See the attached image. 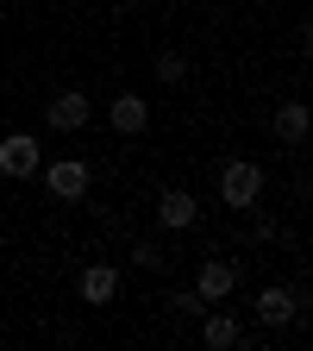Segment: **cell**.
<instances>
[{
	"label": "cell",
	"mask_w": 313,
	"mask_h": 351,
	"mask_svg": "<svg viewBox=\"0 0 313 351\" xmlns=\"http://www.w3.org/2000/svg\"><path fill=\"white\" fill-rule=\"evenodd\" d=\"M257 195H263V169L251 163V157H232L226 169H219V201H226V207H257Z\"/></svg>",
	"instance_id": "cell-1"
},
{
	"label": "cell",
	"mask_w": 313,
	"mask_h": 351,
	"mask_svg": "<svg viewBox=\"0 0 313 351\" xmlns=\"http://www.w3.org/2000/svg\"><path fill=\"white\" fill-rule=\"evenodd\" d=\"M44 189H51L57 201H82V195H88V163H82V157L44 163Z\"/></svg>",
	"instance_id": "cell-2"
},
{
	"label": "cell",
	"mask_w": 313,
	"mask_h": 351,
	"mask_svg": "<svg viewBox=\"0 0 313 351\" xmlns=\"http://www.w3.org/2000/svg\"><path fill=\"white\" fill-rule=\"evenodd\" d=\"M0 176H38V138L32 132H7V138H0Z\"/></svg>",
	"instance_id": "cell-3"
},
{
	"label": "cell",
	"mask_w": 313,
	"mask_h": 351,
	"mask_svg": "<svg viewBox=\"0 0 313 351\" xmlns=\"http://www.w3.org/2000/svg\"><path fill=\"white\" fill-rule=\"evenodd\" d=\"M157 219H163L169 232H188L195 219H201V201H195L188 189H163V195H157Z\"/></svg>",
	"instance_id": "cell-4"
},
{
	"label": "cell",
	"mask_w": 313,
	"mask_h": 351,
	"mask_svg": "<svg viewBox=\"0 0 313 351\" xmlns=\"http://www.w3.org/2000/svg\"><path fill=\"white\" fill-rule=\"evenodd\" d=\"M88 113H95V107H88V95H82V88H63V95L44 107V119H51L57 132H82V125H88Z\"/></svg>",
	"instance_id": "cell-5"
},
{
	"label": "cell",
	"mask_w": 313,
	"mask_h": 351,
	"mask_svg": "<svg viewBox=\"0 0 313 351\" xmlns=\"http://www.w3.org/2000/svg\"><path fill=\"white\" fill-rule=\"evenodd\" d=\"M232 289H238V270H232L226 257H207L201 276H195V295H201V301H226Z\"/></svg>",
	"instance_id": "cell-6"
},
{
	"label": "cell",
	"mask_w": 313,
	"mask_h": 351,
	"mask_svg": "<svg viewBox=\"0 0 313 351\" xmlns=\"http://www.w3.org/2000/svg\"><path fill=\"white\" fill-rule=\"evenodd\" d=\"M75 289H82L88 307H107V301L119 295V270H113V263H88V270L75 276Z\"/></svg>",
	"instance_id": "cell-7"
},
{
	"label": "cell",
	"mask_w": 313,
	"mask_h": 351,
	"mask_svg": "<svg viewBox=\"0 0 313 351\" xmlns=\"http://www.w3.org/2000/svg\"><path fill=\"white\" fill-rule=\"evenodd\" d=\"M295 314H301V295H295V289H263V295H257V320H263V326H288Z\"/></svg>",
	"instance_id": "cell-8"
},
{
	"label": "cell",
	"mask_w": 313,
	"mask_h": 351,
	"mask_svg": "<svg viewBox=\"0 0 313 351\" xmlns=\"http://www.w3.org/2000/svg\"><path fill=\"white\" fill-rule=\"evenodd\" d=\"M270 125H276V138H282V145H301L307 132H313V107H307V101H288V107H276Z\"/></svg>",
	"instance_id": "cell-9"
},
{
	"label": "cell",
	"mask_w": 313,
	"mask_h": 351,
	"mask_svg": "<svg viewBox=\"0 0 313 351\" xmlns=\"http://www.w3.org/2000/svg\"><path fill=\"white\" fill-rule=\"evenodd\" d=\"M107 119H113V132H125V138H138V132L151 125V107H145L138 95H119V101L107 107Z\"/></svg>",
	"instance_id": "cell-10"
},
{
	"label": "cell",
	"mask_w": 313,
	"mask_h": 351,
	"mask_svg": "<svg viewBox=\"0 0 313 351\" xmlns=\"http://www.w3.org/2000/svg\"><path fill=\"white\" fill-rule=\"evenodd\" d=\"M245 332H238V320L232 314H207V326H201V345L207 351H226V345H238Z\"/></svg>",
	"instance_id": "cell-11"
},
{
	"label": "cell",
	"mask_w": 313,
	"mask_h": 351,
	"mask_svg": "<svg viewBox=\"0 0 313 351\" xmlns=\"http://www.w3.org/2000/svg\"><path fill=\"white\" fill-rule=\"evenodd\" d=\"M157 82H169V88L188 82V57L182 51H157Z\"/></svg>",
	"instance_id": "cell-12"
},
{
	"label": "cell",
	"mask_w": 313,
	"mask_h": 351,
	"mask_svg": "<svg viewBox=\"0 0 313 351\" xmlns=\"http://www.w3.org/2000/svg\"><path fill=\"white\" fill-rule=\"evenodd\" d=\"M169 307H182V314H201V307H207V301H201L195 289H175V295H169Z\"/></svg>",
	"instance_id": "cell-13"
},
{
	"label": "cell",
	"mask_w": 313,
	"mask_h": 351,
	"mask_svg": "<svg viewBox=\"0 0 313 351\" xmlns=\"http://www.w3.org/2000/svg\"><path fill=\"white\" fill-rule=\"evenodd\" d=\"M132 257H138V263H145V270H163V251H157V245H138V251H132Z\"/></svg>",
	"instance_id": "cell-14"
},
{
	"label": "cell",
	"mask_w": 313,
	"mask_h": 351,
	"mask_svg": "<svg viewBox=\"0 0 313 351\" xmlns=\"http://www.w3.org/2000/svg\"><path fill=\"white\" fill-rule=\"evenodd\" d=\"M301 51H307V57H313V25H301Z\"/></svg>",
	"instance_id": "cell-15"
}]
</instances>
